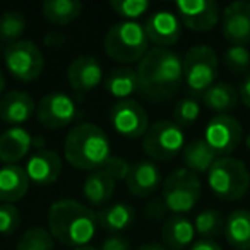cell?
<instances>
[{
	"label": "cell",
	"instance_id": "obj_1",
	"mask_svg": "<svg viewBox=\"0 0 250 250\" xmlns=\"http://www.w3.org/2000/svg\"><path fill=\"white\" fill-rule=\"evenodd\" d=\"M139 93L149 101L173 96L184 83L182 59L168 48H149L137 67Z\"/></svg>",
	"mask_w": 250,
	"mask_h": 250
},
{
	"label": "cell",
	"instance_id": "obj_2",
	"mask_svg": "<svg viewBox=\"0 0 250 250\" xmlns=\"http://www.w3.org/2000/svg\"><path fill=\"white\" fill-rule=\"evenodd\" d=\"M46 223L53 238L74 249L89 245L98 228V218L93 209L74 199L53 202L48 209Z\"/></svg>",
	"mask_w": 250,
	"mask_h": 250
},
{
	"label": "cell",
	"instance_id": "obj_3",
	"mask_svg": "<svg viewBox=\"0 0 250 250\" xmlns=\"http://www.w3.org/2000/svg\"><path fill=\"white\" fill-rule=\"evenodd\" d=\"M67 163L76 170H103L111 158V144L103 129L94 124H79L67 134L63 143Z\"/></svg>",
	"mask_w": 250,
	"mask_h": 250
},
{
	"label": "cell",
	"instance_id": "obj_4",
	"mask_svg": "<svg viewBox=\"0 0 250 250\" xmlns=\"http://www.w3.org/2000/svg\"><path fill=\"white\" fill-rule=\"evenodd\" d=\"M149 50L146 29L136 21H122L113 24L104 36V53L120 63L141 62Z\"/></svg>",
	"mask_w": 250,
	"mask_h": 250
},
{
	"label": "cell",
	"instance_id": "obj_5",
	"mask_svg": "<svg viewBox=\"0 0 250 250\" xmlns=\"http://www.w3.org/2000/svg\"><path fill=\"white\" fill-rule=\"evenodd\" d=\"M208 185L221 201H238L250 188V173L242 160L231 156L218 158L208 171Z\"/></svg>",
	"mask_w": 250,
	"mask_h": 250
},
{
	"label": "cell",
	"instance_id": "obj_6",
	"mask_svg": "<svg viewBox=\"0 0 250 250\" xmlns=\"http://www.w3.org/2000/svg\"><path fill=\"white\" fill-rule=\"evenodd\" d=\"M184 83L192 96H202L218 77V55L208 45L192 46L185 53L184 60Z\"/></svg>",
	"mask_w": 250,
	"mask_h": 250
},
{
	"label": "cell",
	"instance_id": "obj_7",
	"mask_svg": "<svg viewBox=\"0 0 250 250\" xmlns=\"http://www.w3.org/2000/svg\"><path fill=\"white\" fill-rule=\"evenodd\" d=\"M201 190L202 185L197 173L178 168L163 182V204L173 214H185L195 208L201 199Z\"/></svg>",
	"mask_w": 250,
	"mask_h": 250
},
{
	"label": "cell",
	"instance_id": "obj_8",
	"mask_svg": "<svg viewBox=\"0 0 250 250\" xmlns=\"http://www.w3.org/2000/svg\"><path fill=\"white\" fill-rule=\"evenodd\" d=\"M143 149L156 161L173 160L185 149V134L171 120L154 122L143 136Z\"/></svg>",
	"mask_w": 250,
	"mask_h": 250
},
{
	"label": "cell",
	"instance_id": "obj_9",
	"mask_svg": "<svg viewBox=\"0 0 250 250\" xmlns=\"http://www.w3.org/2000/svg\"><path fill=\"white\" fill-rule=\"evenodd\" d=\"M4 62L7 70L22 83L38 79L45 67V57L36 43L31 40H21L9 45L4 52Z\"/></svg>",
	"mask_w": 250,
	"mask_h": 250
},
{
	"label": "cell",
	"instance_id": "obj_10",
	"mask_svg": "<svg viewBox=\"0 0 250 250\" xmlns=\"http://www.w3.org/2000/svg\"><path fill=\"white\" fill-rule=\"evenodd\" d=\"M243 139L242 124L231 115H216L204 129V141L218 158L229 156Z\"/></svg>",
	"mask_w": 250,
	"mask_h": 250
},
{
	"label": "cell",
	"instance_id": "obj_11",
	"mask_svg": "<svg viewBox=\"0 0 250 250\" xmlns=\"http://www.w3.org/2000/svg\"><path fill=\"white\" fill-rule=\"evenodd\" d=\"M36 115L40 124L46 129H63L77 120L79 108L69 94L55 91V93L45 94L40 100Z\"/></svg>",
	"mask_w": 250,
	"mask_h": 250
},
{
	"label": "cell",
	"instance_id": "obj_12",
	"mask_svg": "<svg viewBox=\"0 0 250 250\" xmlns=\"http://www.w3.org/2000/svg\"><path fill=\"white\" fill-rule=\"evenodd\" d=\"M111 127L125 139H137L149 129V120L143 104L136 100L117 101L110 110Z\"/></svg>",
	"mask_w": 250,
	"mask_h": 250
},
{
	"label": "cell",
	"instance_id": "obj_13",
	"mask_svg": "<svg viewBox=\"0 0 250 250\" xmlns=\"http://www.w3.org/2000/svg\"><path fill=\"white\" fill-rule=\"evenodd\" d=\"M180 22L195 33H206L221 21V11L214 0H177L175 4Z\"/></svg>",
	"mask_w": 250,
	"mask_h": 250
},
{
	"label": "cell",
	"instance_id": "obj_14",
	"mask_svg": "<svg viewBox=\"0 0 250 250\" xmlns=\"http://www.w3.org/2000/svg\"><path fill=\"white\" fill-rule=\"evenodd\" d=\"M221 31L229 45L247 46L250 43V2H231L221 12Z\"/></svg>",
	"mask_w": 250,
	"mask_h": 250
},
{
	"label": "cell",
	"instance_id": "obj_15",
	"mask_svg": "<svg viewBox=\"0 0 250 250\" xmlns=\"http://www.w3.org/2000/svg\"><path fill=\"white\" fill-rule=\"evenodd\" d=\"M146 35L149 43H153L156 48H168L175 45L182 35V22L177 14L170 11H158L147 18Z\"/></svg>",
	"mask_w": 250,
	"mask_h": 250
},
{
	"label": "cell",
	"instance_id": "obj_16",
	"mask_svg": "<svg viewBox=\"0 0 250 250\" xmlns=\"http://www.w3.org/2000/svg\"><path fill=\"white\" fill-rule=\"evenodd\" d=\"M67 81L74 93L86 94L103 83V69L98 59L91 55H81L67 69Z\"/></svg>",
	"mask_w": 250,
	"mask_h": 250
},
{
	"label": "cell",
	"instance_id": "obj_17",
	"mask_svg": "<svg viewBox=\"0 0 250 250\" xmlns=\"http://www.w3.org/2000/svg\"><path fill=\"white\" fill-rule=\"evenodd\" d=\"M26 175L36 185H50L59 180L62 173V160L52 149H36L26 161Z\"/></svg>",
	"mask_w": 250,
	"mask_h": 250
},
{
	"label": "cell",
	"instance_id": "obj_18",
	"mask_svg": "<svg viewBox=\"0 0 250 250\" xmlns=\"http://www.w3.org/2000/svg\"><path fill=\"white\" fill-rule=\"evenodd\" d=\"M36 104L26 91H9L0 98V120L11 127H21L33 117Z\"/></svg>",
	"mask_w": 250,
	"mask_h": 250
},
{
	"label": "cell",
	"instance_id": "obj_19",
	"mask_svg": "<svg viewBox=\"0 0 250 250\" xmlns=\"http://www.w3.org/2000/svg\"><path fill=\"white\" fill-rule=\"evenodd\" d=\"M161 170L154 161L143 160L136 165H130L127 188L136 197H149L161 185Z\"/></svg>",
	"mask_w": 250,
	"mask_h": 250
},
{
	"label": "cell",
	"instance_id": "obj_20",
	"mask_svg": "<svg viewBox=\"0 0 250 250\" xmlns=\"http://www.w3.org/2000/svg\"><path fill=\"white\" fill-rule=\"evenodd\" d=\"M31 134L24 127H11L0 136V161L5 165H16L24 160L33 149Z\"/></svg>",
	"mask_w": 250,
	"mask_h": 250
},
{
	"label": "cell",
	"instance_id": "obj_21",
	"mask_svg": "<svg viewBox=\"0 0 250 250\" xmlns=\"http://www.w3.org/2000/svg\"><path fill=\"white\" fill-rule=\"evenodd\" d=\"M29 178L19 165H4L0 168V201L4 204L18 202L28 194Z\"/></svg>",
	"mask_w": 250,
	"mask_h": 250
},
{
	"label": "cell",
	"instance_id": "obj_22",
	"mask_svg": "<svg viewBox=\"0 0 250 250\" xmlns=\"http://www.w3.org/2000/svg\"><path fill=\"white\" fill-rule=\"evenodd\" d=\"M161 236H163V243L167 249L184 250L194 242V223L185 218L184 214H173L165 219L163 226H161Z\"/></svg>",
	"mask_w": 250,
	"mask_h": 250
},
{
	"label": "cell",
	"instance_id": "obj_23",
	"mask_svg": "<svg viewBox=\"0 0 250 250\" xmlns=\"http://www.w3.org/2000/svg\"><path fill=\"white\" fill-rule=\"evenodd\" d=\"M115 185H117V180L111 175H108L104 170H98L86 177L83 184V194L91 206L104 208L113 195Z\"/></svg>",
	"mask_w": 250,
	"mask_h": 250
},
{
	"label": "cell",
	"instance_id": "obj_24",
	"mask_svg": "<svg viewBox=\"0 0 250 250\" xmlns=\"http://www.w3.org/2000/svg\"><path fill=\"white\" fill-rule=\"evenodd\" d=\"M98 225L110 233H120L136 221V209L125 202L104 206L96 214Z\"/></svg>",
	"mask_w": 250,
	"mask_h": 250
},
{
	"label": "cell",
	"instance_id": "obj_25",
	"mask_svg": "<svg viewBox=\"0 0 250 250\" xmlns=\"http://www.w3.org/2000/svg\"><path fill=\"white\" fill-rule=\"evenodd\" d=\"M104 89L115 100L124 101L130 100L136 91H139V77H137V69L130 67H118L111 70L110 76L104 81Z\"/></svg>",
	"mask_w": 250,
	"mask_h": 250
},
{
	"label": "cell",
	"instance_id": "obj_26",
	"mask_svg": "<svg viewBox=\"0 0 250 250\" xmlns=\"http://www.w3.org/2000/svg\"><path fill=\"white\" fill-rule=\"evenodd\" d=\"M226 242L236 250H250V211L236 209L225 219Z\"/></svg>",
	"mask_w": 250,
	"mask_h": 250
},
{
	"label": "cell",
	"instance_id": "obj_27",
	"mask_svg": "<svg viewBox=\"0 0 250 250\" xmlns=\"http://www.w3.org/2000/svg\"><path fill=\"white\" fill-rule=\"evenodd\" d=\"M201 98L204 106L218 115H229L240 100L238 91L228 83H214Z\"/></svg>",
	"mask_w": 250,
	"mask_h": 250
},
{
	"label": "cell",
	"instance_id": "obj_28",
	"mask_svg": "<svg viewBox=\"0 0 250 250\" xmlns=\"http://www.w3.org/2000/svg\"><path fill=\"white\" fill-rule=\"evenodd\" d=\"M218 160L214 151L209 147V144L202 139H195L187 144L184 149V163L185 168L194 173H208L214 161Z\"/></svg>",
	"mask_w": 250,
	"mask_h": 250
},
{
	"label": "cell",
	"instance_id": "obj_29",
	"mask_svg": "<svg viewBox=\"0 0 250 250\" xmlns=\"http://www.w3.org/2000/svg\"><path fill=\"white\" fill-rule=\"evenodd\" d=\"M46 21L57 26H65L76 21L83 12V4L77 0H46L42 5Z\"/></svg>",
	"mask_w": 250,
	"mask_h": 250
},
{
	"label": "cell",
	"instance_id": "obj_30",
	"mask_svg": "<svg viewBox=\"0 0 250 250\" xmlns=\"http://www.w3.org/2000/svg\"><path fill=\"white\" fill-rule=\"evenodd\" d=\"M194 228L195 233L202 236V240H212L225 231V219L216 209H206L195 216Z\"/></svg>",
	"mask_w": 250,
	"mask_h": 250
},
{
	"label": "cell",
	"instance_id": "obj_31",
	"mask_svg": "<svg viewBox=\"0 0 250 250\" xmlns=\"http://www.w3.org/2000/svg\"><path fill=\"white\" fill-rule=\"evenodd\" d=\"M28 22L26 18L18 11H5L0 16V40L9 45L21 42L22 35L26 33Z\"/></svg>",
	"mask_w": 250,
	"mask_h": 250
},
{
	"label": "cell",
	"instance_id": "obj_32",
	"mask_svg": "<svg viewBox=\"0 0 250 250\" xmlns=\"http://www.w3.org/2000/svg\"><path fill=\"white\" fill-rule=\"evenodd\" d=\"M16 250H53V236L46 228L35 226L19 238Z\"/></svg>",
	"mask_w": 250,
	"mask_h": 250
},
{
	"label": "cell",
	"instance_id": "obj_33",
	"mask_svg": "<svg viewBox=\"0 0 250 250\" xmlns=\"http://www.w3.org/2000/svg\"><path fill=\"white\" fill-rule=\"evenodd\" d=\"M223 60H225L226 69L236 76H242L250 70V50L247 46L229 45L226 48Z\"/></svg>",
	"mask_w": 250,
	"mask_h": 250
},
{
	"label": "cell",
	"instance_id": "obj_34",
	"mask_svg": "<svg viewBox=\"0 0 250 250\" xmlns=\"http://www.w3.org/2000/svg\"><path fill=\"white\" fill-rule=\"evenodd\" d=\"M199 115H201V104L194 96L182 98L173 110V118L175 124L178 127H190L197 122Z\"/></svg>",
	"mask_w": 250,
	"mask_h": 250
},
{
	"label": "cell",
	"instance_id": "obj_35",
	"mask_svg": "<svg viewBox=\"0 0 250 250\" xmlns=\"http://www.w3.org/2000/svg\"><path fill=\"white\" fill-rule=\"evenodd\" d=\"M110 5L120 18H125L127 21L141 18L151 7L147 0H111Z\"/></svg>",
	"mask_w": 250,
	"mask_h": 250
},
{
	"label": "cell",
	"instance_id": "obj_36",
	"mask_svg": "<svg viewBox=\"0 0 250 250\" xmlns=\"http://www.w3.org/2000/svg\"><path fill=\"white\" fill-rule=\"evenodd\" d=\"M21 225V214L12 204L0 206V235H12Z\"/></svg>",
	"mask_w": 250,
	"mask_h": 250
},
{
	"label": "cell",
	"instance_id": "obj_37",
	"mask_svg": "<svg viewBox=\"0 0 250 250\" xmlns=\"http://www.w3.org/2000/svg\"><path fill=\"white\" fill-rule=\"evenodd\" d=\"M103 170L106 171L108 175L115 178V180H127L130 171V165L125 160L118 156H111L110 160L106 161V165L103 167Z\"/></svg>",
	"mask_w": 250,
	"mask_h": 250
},
{
	"label": "cell",
	"instance_id": "obj_38",
	"mask_svg": "<svg viewBox=\"0 0 250 250\" xmlns=\"http://www.w3.org/2000/svg\"><path fill=\"white\" fill-rule=\"evenodd\" d=\"M100 250H130V243L127 238L120 235H111L101 243Z\"/></svg>",
	"mask_w": 250,
	"mask_h": 250
},
{
	"label": "cell",
	"instance_id": "obj_39",
	"mask_svg": "<svg viewBox=\"0 0 250 250\" xmlns=\"http://www.w3.org/2000/svg\"><path fill=\"white\" fill-rule=\"evenodd\" d=\"M238 98L247 108H250V72L245 76V79L240 83L238 87Z\"/></svg>",
	"mask_w": 250,
	"mask_h": 250
},
{
	"label": "cell",
	"instance_id": "obj_40",
	"mask_svg": "<svg viewBox=\"0 0 250 250\" xmlns=\"http://www.w3.org/2000/svg\"><path fill=\"white\" fill-rule=\"evenodd\" d=\"M188 250H223V249L214 240H199V242L192 243V247Z\"/></svg>",
	"mask_w": 250,
	"mask_h": 250
},
{
	"label": "cell",
	"instance_id": "obj_41",
	"mask_svg": "<svg viewBox=\"0 0 250 250\" xmlns=\"http://www.w3.org/2000/svg\"><path fill=\"white\" fill-rule=\"evenodd\" d=\"M137 250H168L167 247L163 245V243H144V245H141Z\"/></svg>",
	"mask_w": 250,
	"mask_h": 250
},
{
	"label": "cell",
	"instance_id": "obj_42",
	"mask_svg": "<svg viewBox=\"0 0 250 250\" xmlns=\"http://www.w3.org/2000/svg\"><path fill=\"white\" fill-rule=\"evenodd\" d=\"M5 89V77H4V72L0 70V98H2V93Z\"/></svg>",
	"mask_w": 250,
	"mask_h": 250
},
{
	"label": "cell",
	"instance_id": "obj_43",
	"mask_svg": "<svg viewBox=\"0 0 250 250\" xmlns=\"http://www.w3.org/2000/svg\"><path fill=\"white\" fill-rule=\"evenodd\" d=\"M74 250H98V249H94V247H91V245H86V247H79V249H74Z\"/></svg>",
	"mask_w": 250,
	"mask_h": 250
},
{
	"label": "cell",
	"instance_id": "obj_44",
	"mask_svg": "<svg viewBox=\"0 0 250 250\" xmlns=\"http://www.w3.org/2000/svg\"><path fill=\"white\" fill-rule=\"evenodd\" d=\"M245 146H247V149L250 151V132L247 134V137H245Z\"/></svg>",
	"mask_w": 250,
	"mask_h": 250
}]
</instances>
